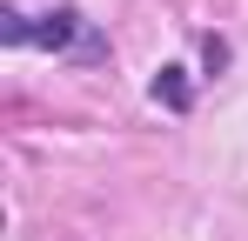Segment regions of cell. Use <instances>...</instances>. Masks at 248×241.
<instances>
[{
  "instance_id": "obj_1",
  "label": "cell",
  "mask_w": 248,
  "mask_h": 241,
  "mask_svg": "<svg viewBox=\"0 0 248 241\" xmlns=\"http://www.w3.org/2000/svg\"><path fill=\"white\" fill-rule=\"evenodd\" d=\"M0 34L14 47H54V54H67V47H81L87 20L67 0H7L0 7Z\"/></svg>"
},
{
  "instance_id": "obj_2",
  "label": "cell",
  "mask_w": 248,
  "mask_h": 241,
  "mask_svg": "<svg viewBox=\"0 0 248 241\" xmlns=\"http://www.w3.org/2000/svg\"><path fill=\"white\" fill-rule=\"evenodd\" d=\"M155 101H168V107H188V80H181V67H161V80H155Z\"/></svg>"
}]
</instances>
